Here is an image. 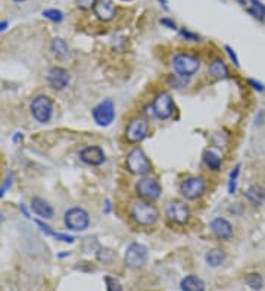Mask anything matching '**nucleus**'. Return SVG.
I'll return each instance as SVG.
<instances>
[{"label":"nucleus","mask_w":265,"mask_h":291,"mask_svg":"<svg viewBox=\"0 0 265 291\" xmlns=\"http://www.w3.org/2000/svg\"><path fill=\"white\" fill-rule=\"evenodd\" d=\"M207 191V181L202 176H187L180 184V193L187 200L201 199Z\"/></svg>","instance_id":"4"},{"label":"nucleus","mask_w":265,"mask_h":291,"mask_svg":"<svg viewBox=\"0 0 265 291\" xmlns=\"http://www.w3.org/2000/svg\"><path fill=\"white\" fill-rule=\"evenodd\" d=\"M171 65H172V69L174 72L178 75V77H183V78H190L193 77L199 68H201V59L192 53H184V52H180L177 55L172 56V60H171Z\"/></svg>","instance_id":"2"},{"label":"nucleus","mask_w":265,"mask_h":291,"mask_svg":"<svg viewBox=\"0 0 265 291\" xmlns=\"http://www.w3.org/2000/svg\"><path fill=\"white\" fill-rule=\"evenodd\" d=\"M93 121L99 126H109L115 119V105L110 99H106L104 102L98 103L92 111Z\"/></svg>","instance_id":"12"},{"label":"nucleus","mask_w":265,"mask_h":291,"mask_svg":"<svg viewBox=\"0 0 265 291\" xmlns=\"http://www.w3.org/2000/svg\"><path fill=\"white\" fill-rule=\"evenodd\" d=\"M7 187H10V176H9V178L6 179V182H4V185H3V187L0 188V197H1L3 194H4V191H6V188H7Z\"/></svg>","instance_id":"37"},{"label":"nucleus","mask_w":265,"mask_h":291,"mask_svg":"<svg viewBox=\"0 0 265 291\" xmlns=\"http://www.w3.org/2000/svg\"><path fill=\"white\" fill-rule=\"evenodd\" d=\"M246 12L260 22L265 21V4L261 0H249V6L246 7Z\"/></svg>","instance_id":"22"},{"label":"nucleus","mask_w":265,"mask_h":291,"mask_svg":"<svg viewBox=\"0 0 265 291\" xmlns=\"http://www.w3.org/2000/svg\"><path fill=\"white\" fill-rule=\"evenodd\" d=\"M105 213H109L110 212V202L109 200H105V209H104Z\"/></svg>","instance_id":"38"},{"label":"nucleus","mask_w":265,"mask_h":291,"mask_svg":"<svg viewBox=\"0 0 265 291\" xmlns=\"http://www.w3.org/2000/svg\"><path fill=\"white\" fill-rule=\"evenodd\" d=\"M165 215L171 222L184 225L190 219V208L181 200H169L165 205Z\"/></svg>","instance_id":"9"},{"label":"nucleus","mask_w":265,"mask_h":291,"mask_svg":"<svg viewBox=\"0 0 265 291\" xmlns=\"http://www.w3.org/2000/svg\"><path fill=\"white\" fill-rule=\"evenodd\" d=\"M51 49H52L53 56L57 60H66V59L69 58L68 44L62 39H54L52 42V44H51Z\"/></svg>","instance_id":"21"},{"label":"nucleus","mask_w":265,"mask_h":291,"mask_svg":"<svg viewBox=\"0 0 265 291\" xmlns=\"http://www.w3.org/2000/svg\"><path fill=\"white\" fill-rule=\"evenodd\" d=\"M208 74L213 80H225L230 77V69L221 58H215L208 66Z\"/></svg>","instance_id":"18"},{"label":"nucleus","mask_w":265,"mask_h":291,"mask_svg":"<svg viewBox=\"0 0 265 291\" xmlns=\"http://www.w3.org/2000/svg\"><path fill=\"white\" fill-rule=\"evenodd\" d=\"M148 256H149V251H148V247L140 244V243H131L127 250H125V263L130 266V268H142L145 266V263L148 262Z\"/></svg>","instance_id":"11"},{"label":"nucleus","mask_w":265,"mask_h":291,"mask_svg":"<svg viewBox=\"0 0 265 291\" xmlns=\"http://www.w3.org/2000/svg\"><path fill=\"white\" fill-rule=\"evenodd\" d=\"M224 50H225V53L228 55V58H230V60L233 62V65H234L236 68H240V62H239V58H237V55H236V52H234V49H233L231 46H228V44H225V46H224Z\"/></svg>","instance_id":"29"},{"label":"nucleus","mask_w":265,"mask_h":291,"mask_svg":"<svg viewBox=\"0 0 265 291\" xmlns=\"http://www.w3.org/2000/svg\"><path fill=\"white\" fill-rule=\"evenodd\" d=\"M240 169H242V165H240V164H237V165L233 168V171L230 172V179H231V181H237V178H239V175H240Z\"/></svg>","instance_id":"34"},{"label":"nucleus","mask_w":265,"mask_h":291,"mask_svg":"<svg viewBox=\"0 0 265 291\" xmlns=\"http://www.w3.org/2000/svg\"><path fill=\"white\" fill-rule=\"evenodd\" d=\"M160 25H163L165 28H169V30H177V24L171 19V18H162L159 21Z\"/></svg>","instance_id":"32"},{"label":"nucleus","mask_w":265,"mask_h":291,"mask_svg":"<svg viewBox=\"0 0 265 291\" xmlns=\"http://www.w3.org/2000/svg\"><path fill=\"white\" fill-rule=\"evenodd\" d=\"M43 16L51 19L53 22H62L63 21V13L57 9H48V10H43Z\"/></svg>","instance_id":"26"},{"label":"nucleus","mask_w":265,"mask_h":291,"mask_svg":"<svg viewBox=\"0 0 265 291\" xmlns=\"http://www.w3.org/2000/svg\"><path fill=\"white\" fill-rule=\"evenodd\" d=\"M30 109H31V114H33V117L37 122L46 124L52 118L53 103L48 96H37V97L33 99Z\"/></svg>","instance_id":"10"},{"label":"nucleus","mask_w":265,"mask_h":291,"mask_svg":"<svg viewBox=\"0 0 265 291\" xmlns=\"http://www.w3.org/2000/svg\"><path fill=\"white\" fill-rule=\"evenodd\" d=\"M210 230L216 238L224 240V241H228L233 237V225L230 224L228 219L221 218V216L212 219L210 222Z\"/></svg>","instance_id":"14"},{"label":"nucleus","mask_w":265,"mask_h":291,"mask_svg":"<svg viewBox=\"0 0 265 291\" xmlns=\"http://www.w3.org/2000/svg\"><path fill=\"white\" fill-rule=\"evenodd\" d=\"M63 222L71 231H84L90 225V216L83 208H71L65 212Z\"/></svg>","instance_id":"5"},{"label":"nucleus","mask_w":265,"mask_h":291,"mask_svg":"<svg viewBox=\"0 0 265 291\" xmlns=\"http://www.w3.org/2000/svg\"><path fill=\"white\" fill-rule=\"evenodd\" d=\"M237 1H239V4L246 6V7H248V4H249V0H237Z\"/></svg>","instance_id":"40"},{"label":"nucleus","mask_w":265,"mask_h":291,"mask_svg":"<svg viewBox=\"0 0 265 291\" xmlns=\"http://www.w3.org/2000/svg\"><path fill=\"white\" fill-rule=\"evenodd\" d=\"M80 159L90 166H101L105 162V152L99 146H87L80 152Z\"/></svg>","instance_id":"13"},{"label":"nucleus","mask_w":265,"mask_h":291,"mask_svg":"<svg viewBox=\"0 0 265 291\" xmlns=\"http://www.w3.org/2000/svg\"><path fill=\"white\" fill-rule=\"evenodd\" d=\"M180 36H181L183 39L189 40V42H201V36L196 34V33L189 31L187 28H181V30H180Z\"/></svg>","instance_id":"28"},{"label":"nucleus","mask_w":265,"mask_h":291,"mask_svg":"<svg viewBox=\"0 0 265 291\" xmlns=\"http://www.w3.org/2000/svg\"><path fill=\"white\" fill-rule=\"evenodd\" d=\"M31 209L36 215H39L43 219H51L53 216V208L40 197H34L31 200Z\"/></svg>","instance_id":"19"},{"label":"nucleus","mask_w":265,"mask_h":291,"mask_svg":"<svg viewBox=\"0 0 265 291\" xmlns=\"http://www.w3.org/2000/svg\"><path fill=\"white\" fill-rule=\"evenodd\" d=\"M237 191V181H228V194H236Z\"/></svg>","instance_id":"35"},{"label":"nucleus","mask_w":265,"mask_h":291,"mask_svg":"<svg viewBox=\"0 0 265 291\" xmlns=\"http://www.w3.org/2000/svg\"><path fill=\"white\" fill-rule=\"evenodd\" d=\"M48 83L54 90H63L69 84V74L63 68H51L48 72Z\"/></svg>","instance_id":"15"},{"label":"nucleus","mask_w":265,"mask_h":291,"mask_svg":"<svg viewBox=\"0 0 265 291\" xmlns=\"http://www.w3.org/2000/svg\"><path fill=\"white\" fill-rule=\"evenodd\" d=\"M77 1V6L83 10H87V9H92L95 7V4L98 3V0H75Z\"/></svg>","instance_id":"31"},{"label":"nucleus","mask_w":265,"mask_h":291,"mask_svg":"<svg viewBox=\"0 0 265 291\" xmlns=\"http://www.w3.org/2000/svg\"><path fill=\"white\" fill-rule=\"evenodd\" d=\"M159 1V4L163 7V9H166L168 10V0H158Z\"/></svg>","instance_id":"39"},{"label":"nucleus","mask_w":265,"mask_h":291,"mask_svg":"<svg viewBox=\"0 0 265 291\" xmlns=\"http://www.w3.org/2000/svg\"><path fill=\"white\" fill-rule=\"evenodd\" d=\"M127 169L134 175H148L152 171V164L143 149L134 147L125 159Z\"/></svg>","instance_id":"3"},{"label":"nucleus","mask_w":265,"mask_h":291,"mask_svg":"<svg viewBox=\"0 0 265 291\" xmlns=\"http://www.w3.org/2000/svg\"><path fill=\"white\" fill-rule=\"evenodd\" d=\"M248 84H249L255 91H258V93H265V85L261 81H258V80H255V78H249V80H248Z\"/></svg>","instance_id":"30"},{"label":"nucleus","mask_w":265,"mask_h":291,"mask_svg":"<svg viewBox=\"0 0 265 291\" xmlns=\"http://www.w3.org/2000/svg\"><path fill=\"white\" fill-rule=\"evenodd\" d=\"M149 108H151L152 114L158 119H162V121L169 119V118L172 117L174 111H175L174 100H172L171 94L166 93V91L159 93L158 96L154 99V102H152V105Z\"/></svg>","instance_id":"7"},{"label":"nucleus","mask_w":265,"mask_h":291,"mask_svg":"<svg viewBox=\"0 0 265 291\" xmlns=\"http://www.w3.org/2000/svg\"><path fill=\"white\" fill-rule=\"evenodd\" d=\"M93 10H95V15L98 16V19L105 21V22L113 19L115 12H116L115 4H113L112 0H99V1L95 4Z\"/></svg>","instance_id":"16"},{"label":"nucleus","mask_w":265,"mask_h":291,"mask_svg":"<svg viewBox=\"0 0 265 291\" xmlns=\"http://www.w3.org/2000/svg\"><path fill=\"white\" fill-rule=\"evenodd\" d=\"M246 284L254 291H260L263 289V286H264V278H263L261 274L254 272V274H249L246 277Z\"/></svg>","instance_id":"25"},{"label":"nucleus","mask_w":265,"mask_h":291,"mask_svg":"<svg viewBox=\"0 0 265 291\" xmlns=\"http://www.w3.org/2000/svg\"><path fill=\"white\" fill-rule=\"evenodd\" d=\"M204 162H205V165H207L211 171H213V172L219 171L221 166H222V159H221V156H219L216 152H213V150H207V152H205V155H204Z\"/></svg>","instance_id":"23"},{"label":"nucleus","mask_w":265,"mask_h":291,"mask_svg":"<svg viewBox=\"0 0 265 291\" xmlns=\"http://www.w3.org/2000/svg\"><path fill=\"white\" fill-rule=\"evenodd\" d=\"M106 290L107 291H122V287H121V283L116 280V278H112V277H106Z\"/></svg>","instance_id":"27"},{"label":"nucleus","mask_w":265,"mask_h":291,"mask_svg":"<svg viewBox=\"0 0 265 291\" xmlns=\"http://www.w3.org/2000/svg\"><path fill=\"white\" fill-rule=\"evenodd\" d=\"M54 238H57V240H60V241H65V243H74V240H75L72 235H68V234H60V233L54 234Z\"/></svg>","instance_id":"33"},{"label":"nucleus","mask_w":265,"mask_h":291,"mask_svg":"<svg viewBox=\"0 0 265 291\" xmlns=\"http://www.w3.org/2000/svg\"><path fill=\"white\" fill-rule=\"evenodd\" d=\"M15 1H24V0H15Z\"/></svg>","instance_id":"42"},{"label":"nucleus","mask_w":265,"mask_h":291,"mask_svg":"<svg viewBox=\"0 0 265 291\" xmlns=\"http://www.w3.org/2000/svg\"><path fill=\"white\" fill-rule=\"evenodd\" d=\"M149 135V122L143 118H133L125 128V140L131 144L142 143Z\"/></svg>","instance_id":"8"},{"label":"nucleus","mask_w":265,"mask_h":291,"mask_svg":"<svg viewBox=\"0 0 265 291\" xmlns=\"http://www.w3.org/2000/svg\"><path fill=\"white\" fill-rule=\"evenodd\" d=\"M136 193L137 196L142 199V200H146V202H157L159 197H160V193H162V188H160V184L155 178H151V176H145L142 179L137 181L136 184Z\"/></svg>","instance_id":"6"},{"label":"nucleus","mask_w":265,"mask_h":291,"mask_svg":"<svg viewBox=\"0 0 265 291\" xmlns=\"http://www.w3.org/2000/svg\"><path fill=\"white\" fill-rule=\"evenodd\" d=\"M264 119H265L264 112H263V111H260V112H258V115H257V118H255V124H257V125H263V124H264Z\"/></svg>","instance_id":"36"},{"label":"nucleus","mask_w":265,"mask_h":291,"mask_svg":"<svg viewBox=\"0 0 265 291\" xmlns=\"http://www.w3.org/2000/svg\"><path fill=\"white\" fill-rule=\"evenodd\" d=\"M224 259H225V253H224L222 249H211V250H208L207 254H205L207 263H208L210 266H212V268L219 266V265L224 262Z\"/></svg>","instance_id":"24"},{"label":"nucleus","mask_w":265,"mask_h":291,"mask_svg":"<svg viewBox=\"0 0 265 291\" xmlns=\"http://www.w3.org/2000/svg\"><path fill=\"white\" fill-rule=\"evenodd\" d=\"M181 291H205V283L196 275H187L180 283Z\"/></svg>","instance_id":"20"},{"label":"nucleus","mask_w":265,"mask_h":291,"mask_svg":"<svg viewBox=\"0 0 265 291\" xmlns=\"http://www.w3.org/2000/svg\"><path fill=\"white\" fill-rule=\"evenodd\" d=\"M6 27H7V22H0V31L6 30Z\"/></svg>","instance_id":"41"},{"label":"nucleus","mask_w":265,"mask_h":291,"mask_svg":"<svg viewBox=\"0 0 265 291\" xmlns=\"http://www.w3.org/2000/svg\"><path fill=\"white\" fill-rule=\"evenodd\" d=\"M130 218L140 227H152L158 222L159 210L152 202L137 200L130 208Z\"/></svg>","instance_id":"1"},{"label":"nucleus","mask_w":265,"mask_h":291,"mask_svg":"<svg viewBox=\"0 0 265 291\" xmlns=\"http://www.w3.org/2000/svg\"><path fill=\"white\" fill-rule=\"evenodd\" d=\"M245 197H246V200H248L252 206H255V208L263 206L265 202L264 187H261L260 184H252V185L248 187V190L245 191Z\"/></svg>","instance_id":"17"}]
</instances>
